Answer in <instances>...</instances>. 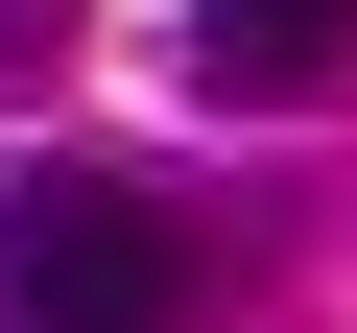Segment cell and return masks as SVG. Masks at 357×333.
Returning <instances> with one entry per match:
<instances>
[{"mask_svg":"<svg viewBox=\"0 0 357 333\" xmlns=\"http://www.w3.org/2000/svg\"><path fill=\"white\" fill-rule=\"evenodd\" d=\"M0 333H191V238L96 166H48V191H0Z\"/></svg>","mask_w":357,"mask_h":333,"instance_id":"cell-1","label":"cell"},{"mask_svg":"<svg viewBox=\"0 0 357 333\" xmlns=\"http://www.w3.org/2000/svg\"><path fill=\"white\" fill-rule=\"evenodd\" d=\"M191 72L238 119H310V95H357V0H191Z\"/></svg>","mask_w":357,"mask_h":333,"instance_id":"cell-2","label":"cell"},{"mask_svg":"<svg viewBox=\"0 0 357 333\" xmlns=\"http://www.w3.org/2000/svg\"><path fill=\"white\" fill-rule=\"evenodd\" d=\"M72 72V0H0V95H48Z\"/></svg>","mask_w":357,"mask_h":333,"instance_id":"cell-3","label":"cell"}]
</instances>
